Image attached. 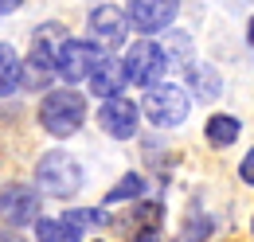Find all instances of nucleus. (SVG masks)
Listing matches in <instances>:
<instances>
[{"label": "nucleus", "instance_id": "obj_11", "mask_svg": "<svg viewBox=\"0 0 254 242\" xmlns=\"http://www.w3.org/2000/svg\"><path fill=\"white\" fill-rule=\"evenodd\" d=\"M90 39L94 43H110V47H118V43H126V31H129V16L122 8H114V4H102L90 12Z\"/></svg>", "mask_w": 254, "mask_h": 242}, {"label": "nucleus", "instance_id": "obj_12", "mask_svg": "<svg viewBox=\"0 0 254 242\" xmlns=\"http://www.w3.org/2000/svg\"><path fill=\"white\" fill-rule=\"evenodd\" d=\"M126 62L118 59V55H102V59L94 62V70H90V90L98 94V98H122V90H126Z\"/></svg>", "mask_w": 254, "mask_h": 242}, {"label": "nucleus", "instance_id": "obj_8", "mask_svg": "<svg viewBox=\"0 0 254 242\" xmlns=\"http://www.w3.org/2000/svg\"><path fill=\"white\" fill-rule=\"evenodd\" d=\"M180 12V0H129V28L157 35L164 31Z\"/></svg>", "mask_w": 254, "mask_h": 242}, {"label": "nucleus", "instance_id": "obj_7", "mask_svg": "<svg viewBox=\"0 0 254 242\" xmlns=\"http://www.w3.org/2000/svg\"><path fill=\"white\" fill-rule=\"evenodd\" d=\"M39 215V191L28 183H4L0 187V219L8 227H28Z\"/></svg>", "mask_w": 254, "mask_h": 242}, {"label": "nucleus", "instance_id": "obj_13", "mask_svg": "<svg viewBox=\"0 0 254 242\" xmlns=\"http://www.w3.org/2000/svg\"><path fill=\"white\" fill-rule=\"evenodd\" d=\"M20 70H24L20 55H16L8 43H0V98L20 90Z\"/></svg>", "mask_w": 254, "mask_h": 242}, {"label": "nucleus", "instance_id": "obj_9", "mask_svg": "<svg viewBox=\"0 0 254 242\" xmlns=\"http://www.w3.org/2000/svg\"><path fill=\"white\" fill-rule=\"evenodd\" d=\"M137 121H141V110L129 102L126 94H122V98L102 102V110H98V125H102L110 137H118V141H126V137L137 133Z\"/></svg>", "mask_w": 254, "mask_h": 242}, {"label": "nucleus", "instance_id": "obj_14", "mask_svg": "<svg viewBox=\"0 0 254 242\" xmlns=\"http://www.w3.org/2000/svg\"><path fill=\"white\" fill-rule=\"evenodd\" d=\"M207 141L215 145V149H227V145H235V137H239V121L227 118V114H215V118H207Z\"/></svg>", "mask_w": 254, "mask_h": 242}, {"label": "nucleus", "instance_id": "obj_15", "mask_svg": "<svg viewBox=\"0 0 254 242\" xmlns=\"http://www.w3.org/2000/svg\"><path fill=\"white\" fill-rule=\"evenodd\" d=\"M141 191H145V180H141V176H126V180H118L110 191H106L102 207H114V203H122V199H137Z\"/></svg>", "mask_w": 254, "mask_h": 242}, {"label": "nucleus", "instance_id": "obj_18", "mask_svg": "<svg viewBox=\"0 0 254 242\" xmlns=\"http://www.w3.org/2000/svg\"><path fill=\"white\" fill-rule=\"evenodd\" d=\"M239 176H243V183H251V187H254V149L243 156V168H239Z\"/></svg>", "mask_w": 254, "mask_h": 242}, {"label": "nucleus", "instance_id": "obj_6", "mask_svg": "<svg viewBox=\"0 0 254 242\" xmlns=\"http://www.w3.org/2000/svg\"><path fill=\"white\" fill-rule=\"evenodd\" d=\"M98 59H102V55H98L94 43H86V39H66L63 51H59V59H55V78H63V82H82V78H90V70H94Z\"/></svg>", "mask_w": 254, "mask_h": 242}, {"label": "nucleus", "instance_id": "obj_19", "mask_svg": "<svg viewBox=\"0 0 254 242\" xmlns=\"http://www.w3.org/2000/svg\"><path fill=\"white\" fill-rule=\"evenodd\" d=\"M24 0H0V16H8V12H16Z\"/></svg>", "mask_w": 254, "mask_h": 242}, {"label": "nucleus", "instance_id": "obj_5", "mask_svg": "<svg viewBox=\"0 0 254 242\" xmlns=\"http://www.w3.org/2000/svg\"><path fill=\"white\" fill-rule=\"evenodd\" d=\"M90 223H106V211H66L63 219H39L35 239L39 242H78Z\"/></svg>", "mask_w": 254, "mask_h": 242}, {"label": "nucleus", "instance_id": "obj_20", "mask_svg": "<svg viewBox=\"0 0 254 242\" xmlns=\"http://www.w3.org/2000/svg\"><path fill=\"white\" fill-rule=\"evenodd\" d=\"M137 242H160V231H145V235H137Z\"/></svg>", "mask_w": 254, "mask_h": 242}, {"label": "nucleus", "instance_id": "obj_4", "mask_svg": "<svg viewBox=\"0 0 254 242\" xmlns=\"http://www.w3.org/2000/svg\"><path fill=\"white\" fill-rule=\"evenodd\" d=\"M122 62H126L129 82L153 90V86H160V74H164V66H168V55H164V47L153 43V39H137L133 47H126V59Z\"/></svg>", "mask_w": 254, "mask_h": 242}, {"label": "nucleus", "instance_id": "obj_21", "mask_svg": "<svg viewBox=\"0 0 254 242\" xmlns=\"http://www.w3.org/2000/svg\"><path fill=\"white\" fill-rule=\"evenodd\" d=\"M247 39H251V47H254V16H251V24H247Z\"/></svg>", "mask_w": 254, "mask_h": 242}, {"label": "nucleus", "instance_id": "obj_2", "mask_svg": "<svg viewBox=\"0 0 254 242\" xmlns=\"http://www.w3.org/2000/svg\"><path fill=\"white\" fill-rule=\"evenodd\" d=\"M78 187H82V164L70 152L55 149L35 164V191L55 195V199H70Z\"/></svg>", "mask_w": 254, "mask_h": 242}, {"label": "nucleus", "instance_id": "obj_17", "mask_svg": "<svg viewBox=\"0 0 254 242\" xmlns=\"http://www.w3.org/2000/svg\"><path fill=\"white\" fill-rule=\"evenodd\" d=\"M211 235V219L207 215H191V219H184V239L180 242H203Z\"/></svg>", "mask_w": 254, "mask_h": 242}, {"label": "nucleus", "instance_id": "obj_3", "mask_svg": "<svg viewBox=\"0 0 254 242\" xmlns=\"http://www.w3.org/2000/svg\"><path fill=\"white\" fill-rule=\"evenodd\" d=\"M137 110L153 121L157 129H172V125H180V121L188 118V94L180 90V86H172V82H160L153 90H145V102Z\"/></svg>", "mask_w": 254, "mask_h": 242}, {"label": "nucleus", "instance_id": "obj_1", "mask_svg": "<svg viewBox=\"0 0 254 242\" xmlns=\"http://www.w3.org/2000/svg\"><path fill=\"white\" fill-rule=\"evenodd\" d=\"M82 121H86V98L78 90H70V86H59V90H51L39 102V125L59 141L78 133Z\"/></svg>", "mask_w": 254, "mask_h": 242}, {"label": "nucleus", "instance_id": "obj_16", "mask_svg": "<svg viewBox=\"0 0 254 242\" xmlns=\"http://www.w3.org/2000/svg\"><path fill=\"white\" fill-rule=\"evenodd\" d=\"M188 78H191V90H195V98H211V94L219 90V78H215V70H211V66H195Z\"/></svg>", "mask_w": 254, "mask_h": 242}, {"label": "nucleus", "instance_id": "obj_10", "mask_svg": "<svg viewBox=\"0 0 254 242\" xmlns=\"http://www.w3.org/2000/svg\"><path fill=\"white\" fill-rule=\"evenodd\" d=\"M66 39H70V35H66L63 24H39V28L32 31V59L28 62L55 74V59H59V51H63Z\"/></svg>", "mask_w": 254, "mask_h": 242}]
</instances>
